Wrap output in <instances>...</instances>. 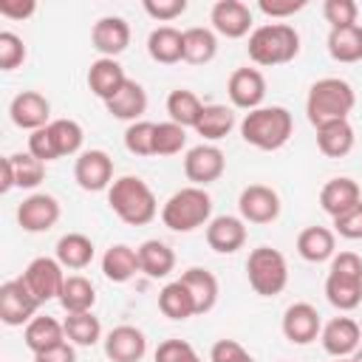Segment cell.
<instances>
[{
    "label": "cell",
    "mask_w": 362,
    "mask_h": 362,
    "mask_svg": "<svg viewBox=\"0 0 362 362\" xmlns=\"http://www.w3.org/2000/svg\"><path fill=\"white\" fill-rule=\"evenodd\" d=\"M96 249H93V240L82 232H68L57 240V249H54V257L62 263V269H71V272H79L85 266H90Z\"/></svg>",
    "instance_id": "31"
},
{
    "label": "cell",
    "mask_w": 362,
    "mask_h": 362,
    "mask_svg": "<svg viewBox=\"0 0 362 362\" xmlns=\"http://www.w3.org/2000/svg\"><path fill=\"white\" fill-rule=\"evenodd\" d=\"M65 337L71 345L76 348H90L102 339V322L99 317H93V311H85V314H68L65 317Z\"/></svg>",
    "instance_id": "39"
},
{
    "label": "cell",
    "mask_w": 362,
    "mask_h": 362,
    "mask_svg": "<svg viewBox=\"0 0 362 362\" xmlns=\"http://www.w3.org/2000/svg\"><path fill=\"white\" fill-rule=\"evenodd\" d=\"M136 252H139V269L150 280H164V277L173 274V269H175V252L164 240L150 238Z\"/></svg>",
    "instance_id": "29"
},
{
    "label": "cell",
    "mask_w": 362,
    "mask_h": 362,
    "mask_svg": "<svg viewBox=\"0 0 362 362\" xmlns=\"http://www.w3.org/2000/svg\"><path fill=\"white\" fill-rule=\"evenodd\" d=\"M45 178V164L40 158H34L28 150L25 153H11L3 158V184L0 189L8 192L14 187L20 189H34L40 187Z\"/></svg>",
    "instance_id": "20"
},
{
    "label": "cell",
    "mask_w": 362,
    "mask_h": 362,
    "mask_svg": "<svg viewBox=\"0 0 362 362\" xmlns=\"http://www.w3.org/2000/svg\"><path fill=\"white\" fill-rule=\"evenodd\" d=\"M322 17L331 28H345V25H356L359 17V6L354 0H325L322 3Z\"/></svg>",
    "instance_id": "44"
},
{
    "label": "cell",
    "mask_w": 362,
    "mask_h": 362,
    "mask_svg": "<svg viewBox=\"0 0 362 362\" xmlns=\"http://www.w3.org/2000/svg\"><path fill=\"white\" fill-rule=\"evenodd\" d=\"M354 127L348 119H337V122H325L317 127V147L322 156L328 158H345L354 150Z\"/></svg>",
    "instance_id": "30"
},
{
    "label": "cell",
    "mask_w": 362,
    "mask_h": 362,
    "mask_svg": "<svg viewBox=\"0 0 362 362\" xmlns=\"http://www.w3.org/2000/svg\"><path fill=\"white\" fill-rule=\"evenodd\" d=\"M90 45L99 51V57H107V59H116L119 54L127 51L130 45V25L124 17H116V14H107V17H99L90 28Z\"/></svg>",
    "instance_id": "19"
},
{
    "label": "cell",
    "mask_w": 362,
    "mask_h": 362,
    "mask_svg": "<svg viewBox=\"0 0 362 362\" xmlns=\"http://www.w3.org/2000/svg\"><path fill=\"white\" fill-rule=\"evenodd\" d=\"M325 300L337 311H354L362 303V257L356 252H339L331 257L325 277Z\"/></svg>",
    "instance_id": "6"
},
{
    "label": "cell",
    "mask_w": 362,
    "mask_h": 362,
    "mask_svg": "<svg viewBox=\"0 0 362 362\" xmlns=\"http://www.w3.org/2000/svg\"><path fill=\"white\" fill-rule=\"evenodd\" d=\"M218 54V37L212 28L192 25L184 28V62L189 65H206Z\"/></svg>",
    "instance_id": "37"
},
{
    "label": "cell",
    "mask_w": 362,
    "mask_h": 362,
    "mask_svg": "<svg viewBox=\"0 0 362 362\" xmlns=\"http://www.w3.org/2000/svg\"><path fill=\"white\" fill-rule=\"evenodd\" d=\"M158 311L167 320H175V322H184V320L195 317V303H192V297H189V291L181 280H173L158 291Z\"/></svg>",
    "instance_id": "38"
},
{
    "label": "cell",
    "mask_w": 362,
    "mask_h": 362,
    "mask_svg": "<svg viewBox=\"0 0 362 362\" xmlns=\"http://www.w3.org/2000/svg\"><path fill=\"white\" fill-rule=\"evenodd\" d=\"M34 362H76V345H71L68 339L42 351V354H34Z\"/></svg>",
    "instance_id": "53"
},
{
    "label": "cell",
    "mask_w": 362,
    "mask_h": 362,
    "mask_svg": "<svg viewBox=\"0 0 362 362\" xmlns=\"http://www.w3.org/2000/svg\"><path fill=\"white\" fill-rule=\"evenodd\" d=\"M257 8L272 20H286L305 8V0H257Z\"/></svg>",
    "instance_id": "51"
},
{
    "label": "cell",
    "mask_w": 362,
    "mask_h": 362,
    "mask_svg": "<svg viewBox=\"0 0 362 362\" xmlns=\"http://www.w3.org/2000/svg\"><path fill=\"white\" fill-rule=\"evenodd\" d=\"M334 362H354V359H351V356H348V359H334Z\"/></svg>",
    "instance_id": "55"
},
{
    "label": "cell",
    "mask_w": 362,
    "mask_h": 362,
    "mask_svg": "<svg viewBox=\"0 0 362 362\" xmlns=\"http://www.w3.org/2000/svg\"><path fill=\"white\" fill-rule=\"evenodd\" d=\"M25 62V42L14 31H0V71H14Z\"/></svg>",
    "instance_id": "45"
},
{
    "label": "cell",
    "mask_w": 362,
    "mask_h": 362,
    "mask_svg": "<svg viewBox=\"0 0 362 362\" xmlns=\"http://www.w3.org/2000/svg\"><path fill=\"white\" fill-rule=\"evenodd\" d=\"M331 221H334V235H339L345 240H362V201Z\"/></svg>",
    "instance_id": "47"
},
{
    "label": "cell",
    "mask_w": 362,
    "mask_h": 362,
    "mask_svg": "<svg viewBox=\"0 0 362 362\" xmlns=\"http://www.w3.org/2000/svg\"><path fill=\"white\" fill-rule=\"evenodd\" d=\"M212 31L226 40H240L252 34V8L240 0H218L209 11Z\"/></svg>",
    "instance_id": "15"
},
{
    "label": "cell",
    "mask_w": 362,
    "mask_h": 362,
    "mask_svg": "<svg viewBox=\"0 0 362 362\" xmlns=\"http://www.w3.org/2000/svg\"><path fill=\"white\" fill-rule=\"evenodd\" d=\"M294 133V119L283 105H263L240 119V136L255 150H280Z\"/></svg>",
    "instance_id": "2"
},
{
    "label": "cell",
    "mask_w": 362,
    "mask_h": 362,
    "mask_svg": "<svg viewBox=\"0 0 362 362\" xmlns=\"http://www.w3.org/2000/svg\"><path fill=\"white\" fill-rule=\"evenodd\" d=\"M102 345L110 362H141L147 354V337L136 325H116L105 334Z\"/></svg>",
    "instance_id": "21"
},
{
    "label": "cell",
    "mask_w": 362,
    "mask_h": 362,
    "mask_svg": "<svg viewBox=\"0 0 362 362\" xmlns=\"http://www.w3.org/2000/svg\"><path fill=\"white\" fill-rule=\"evenodd\" d=\"M178 280L187 286V291L195 303V314H209L215 308V303H218V277L209 269L192 266Z\"/></svg>",
    "instance_id": "26"
},
{
    "label": "cell",
    "mask_w": 362,
    "mask_h": 362,
    "mask_svg": "<svg viewBox=\"0 0 362 362\" xmlns=\"http://www.w3.org/2000/svg\"><path fill=\"white\" fill-rule=\"evenodd\" d=\"M246 243V221L238 215H218L206 223V246L218 255H235Z\"/></svg>",
    "instance_id": "22"
},
{
    "label": "cell",
    "mask_w": 362,
    "mask_h": 362,
    "mask_svg": "<svg viewBox=\"0 0 362 362\" xmlns=\"http://www.w3.org/2000/svg\"><path fill=\"white\" fill-rule=\"evenodd\" d=\"M139 252L127 243H113L105 255H102V274L110 283H127L139 274Z\"/></svg>",
    "instance_id": "32"
},
{
    "label": "cell",
    "mask_w": 362,
    "mask_h": 362,
    "mask_svg": "<svg viewBox=\"0 0 362 362\" xmlns=\"http://www.w3.org/2000/svg\"><path fill=\"white\" fill-rule=\"evenodd\" d=\"M226 93H229L232 107H240L246 113L255 107H263L266 76L257 68H238V71H232V76L226 82Z\"/></svg>",
    "instance_id": "17"
},
{
    "label": "cell",
    "mask_w": 362,
    "mask_h": 362,
    "mask_svg": "<svg viewBox=\"0 0 362 362\" xmlns=\"http://www.w3.org/2000/svg\"><path fill=\"white\" fill-rule=\"evenodd\" d=\"M249 59L260 68L286 65L300 54V34L288 23H263L249 34Z\"/></svg>",
    "instance_id": "4"
},
{
    "label": "cell",
    "mask_w": 362,
    "mask_h": 362,
    "mask_svg": "<svg viewBox=\"0 0 362 362\" xmlns=\"http://www.w3.org/2000/svg\"><path fill=\"white\" fill-rule=\"evenodd\" d=\"M8 116L20 130H28V133L54 122L51 119V102L40 90H20L8 105Z\"/></svg>",
    "instance_id": "18"
},
{
    "label": "cell",
    "mask_w": 362,
    "mask_h": 362,
    "mask_svg": "<svg viewBox=\"0 0 362 362\" xmlns=\"http://www.w3.org/2000/svg\"><path fill=\"white\" fill-rule=\"evenodd\" d=\"M212 221V195L204 187H181L161 206V223L173 232H195Z\"/></svg>",
    "instance_id": "5"
},
{
    "label": "cell",
    "mask_w": 362,
    "mask_h": 362,
    "mask_svg": "<svg viewBox=\"0 0 362 362\" xmlns=\"http://www.w3.org/2000/svg\"><path fill=\"white\" fill-rule=\"evenodd\" d=\"M37 11L34 0H0V17L6 20H28Z\"/></svg>",
    "instance_id": "52"
},
{
    "label": "cell",
    "mask_w": 362,
    "mask_h": 362,
    "mask_svg": "<svg viewBox=\"0 0 362 362\" xmlns=\"http://www.w3.org/2000/svg\"><path fill=\"white\" fill-rule=\"evenodd\" d=\"M48 133H51V141H54L59 158H65V156H79V153H82L85 133H82V124H79L76 119H54V122L48 124Z\"/></svg>",
    "instance_id": "40"
},
{
    "label": "cell",
    "mask_w": 362,
    "mask_h": 362,
    "mask_svg": "<svg viewBox=\"0 0 362 362\" xmlns=\"http://www.w3.org/2000/svg\"><path fill=\"white\" fill-rule=\"evenodd\" d=\"M320 342H322V348H325L328 356H334V359H348V356L356 354V348H359V342H362V328H359V322L351 320V317H334V320H328V322L322 325Z\"/></svg>",
    "instance_id": "16"
},
{
    "label": "cell",
    "mask_w": 362,
    "mask_h": 362,
    "mask_svg": "<svg viewBox=\"0 0 362 362\" xmlns=\"http://www.w3.org/2000/svg\"><path fill=\"white\" fill-rule=\"evenodd\" d=\"M124 82H127V74H124V68L119 65V59L99 57V59H93L90 68H88V88H90V93L99 96L102 102L113 99V96L122 90Z\"/></svg>",
    "instance_id": "24"
},
{
    "label": "cell",
    "mask_w": 362,
    "mask_h": 362,
    "mask_svg": "<svg viewBox=\"0 0 362 362\" xmlns=\"http://www.w3.org/2000/svg\"><path fill=\"white\" fill-rule=\"evenodd\" d=\"M351 359H354V362H362V345H359V348H356V354H354V356H351Z\"/></svg>",
    "instance_id": "54"
},
{
    "label": "cell",
    "mask_w": 362,
    "mask_h": 362,
    "mask_svg": "<svg viewBox=\"0 0 362 362\" xmlns=\"http://www.w3.org/2000/svg\"><path fill=\"white\" fill-rule=\"evenodd\" d=\"M209 362H255V356L238 339H218L209 348Z\"/></svg>",
    "instance_id": "48"
},
{
    "label": "cell",
    "mask_w": 362,
    "mask_h": 362,
    "mask_svg": "<svg viewBox=\"0 0 362 362\" xmlns=\"http://www.w3.org/2000/svg\"><path fill=\"white\" fill-rule=\"evenodd\" d=\"M297 255L308 263H325L337 255V235L328 226H305L297 235Z\"/></svg>",
    "instance_id": "25"
},
{
    "label": "cell",
    "mask_w": 362,
    "mask_h": 362,
    "mask_svg": "<svg viewBox=\"0 0 362 362\" xmlns=\"http://www.w3.org/2000/svg\"><path fill=\"white\" fill-rule=\"evenodd\" d=\"M107 206L127 226H147L158 215V201L150 184L139 175H122L107 189Z\"/></svg>",
    "instance_id": "1"
},
{
    "label": "cell",
    "mask_w": 362,
    "mask_h": 362,
    "mask_svg": "<svg viewBox=\"0 0 362 362\" xmlns=\"http://www.w3.org/2000/svg\"><path fill=\"white\" fill-rule=\"evenodd\" d=\"M147 54L158 65H175L184 59V31L173 25H158L147 37Z\"/></svg>",
    "instance_id": "27"
},
{
    "label": "cell",
    "mask_w": 362,
    "mask_h": 362,
    "mask_svg": "<svg viewBox=\"0 0 362 362\" xmlns=\"http://www.w3.org/2000/svg\"><path fill=\"white\" fill-rule=\"evenodd\" d=\"M28 153H31L34 158H40L42 164H48V161H57V158H59V156H57V147H54V141H51L48 124H45V127H40V130H34V133L28 136Z\"/></svg>",
    "instance_id": "50"
},
{
    "label": "cell",
    "mask_w": 362,
    "mask_h": 362,
    "mask_svg": "<svg viewBox=\"0 0 362 362\" xmlns=\"http://www.w3.org/2000/svg\"><path fill=\"white\" fill-rule=\"evenodd\" d=\"M184 147H187V127L170 119L156 124V156H175Z\"/></svg>",
    "instance_id": "43"
},
{
    "label": "cell",
    "mask_w": 362,
    "mask_h": 362,
    "mask_svg": "<svg viewBox=\"0 0 362 362\" xmlns=\"http://www.w3.org/2000/svg\"><path fill=\"white\" fill-rule=\"evenodd\" d=\"M105 110L113 116V119H122V122H139L141 113L147 110V90L136 82V79H127L122 85V90L105 102Z\"/></svg>",
    "instance_id": "28"
},
{
    "label": "cell",
    "mask_w": 362,
    "mask_h": 362,
    "mask_svg": "<svg viewBox=\"0 0 362 362\" xmlns=\"http://www.w3.org/2000/svg\"><path fill=\"white\" fill-rule=\"evenodd\" d=\"M20 277L25 280V286L40 303H48V300H59V291L68 274L57 257H34Z\"/></svg>",
    "instance_id": "10"
},
{
    "label": "cell",
    "mask_w": 362,
    "mask_h": 362,
    "mask_svg": "<svg viewBox=\"0 0 362 362\" xmlns=\"http://www.w3.org/2000/svg\"><path fill=\"white\" fill-rule=\"evenodd\" d=\"M325 48L331 54V59L337 62H359L362 59V25H345V28H331L328 31V40H325Z\"/></svg>",
    "instance_id": "35"
},
{
    "label": "cell",
    "mask_w": 362,
    "mask_h": 362,
    "mask_svg": "<svg viewBox=\"0 0 362 362\" xmlns=\"http://www.w3.org/2000/svg\"><path fill=\"white\" fill-rule=\"evenodd\" d=\"M280 328H283V337L291 345H311L314 339H320L322 320H320V311L311 303H291L283 311Z\"/></svg>",
    "instance_id": "14"
},
{
    "label": "cell",
    "mask_w": 362,
    "mask_h": 362,
    "mask_svg": "<svg viewBox=\"0 0 362 362\" xmlns=\"http://www.w3.org/2000/svg\"><path fill=\"white\" fill-rule=\"evenodd\" d=\"M124 150L130 156H139V158L156 156V122L139 119V122L127 124V130H124Z\"/></svg>",
    "instance_id": "42"
},
{
    "label": "cell",
    "mask_w": 362,
    "mask_h": 362,
    "mask_svg": "<svg viewBox=\"0 0 362 362\" xmlns=\"http://www.w3.org/2000/svg\"><path fill=\"white\" fill-rule=\"evenodd\" d=\"M74 181L85 192L110 189L113 178V158L105 150H82L74 161Z\"/></svg>",
    "instance_id": "11"
},
{
    "label": "cell",
    "mask_w": 362,
    "mask_h": 362,
    "mask_svg": "<svg viewBox=\"0 0 362 362\" xmlns=\"http://www.w3.org/2000/svg\"><path fill=\"white\" fill-rule=\"evenodd\" d=\"M153 359L156 362H201V356L195 354V348L187 339H164L156 348Z\"/></svg>",
    "instance_id": "46"
},
{
    "label": "cell",
    "mask_w": 362,
    "mask_h": 362,
    "mask_svg": "<svg viewBox=\"0 0 362 362\" xmlns=\"http://www.w3.org/2000/svg\"><path fill=\"white\" fill-rule=\"evenodd\" d=\"M359 187H362V184H359Z\"/></svg>",
    "instance_id": "57"
},
{
    "label": "cell",
    "mask_w": 362,
    "mask_h": 362,
    "mask_svg": "<svg viewBox=\"0 0 362 362\" xmlns=\"http://www.w3.org/2000/svg\"><path fill=\"white\" fill-rule=\"evenodd\" d=\"M280 209H283V204H280L277 189H272L266 184H249L238 195V212L246 223H257V226L274 223L280 218Z\"/></svg>",
    "instance_id": "9"
},
{
    "label": "cell",
    "mask_w": 362,
    "mask_h": 362,
    "mask_svg": "<svg viewBox=\"0 0 362 362\" xmlns=\"http://www.w3.org/2000/svg\"><path fill=\"white\" fill-rule=\"evenodd\" d=\"M59 305L65 308V314H85L93 311L96 305V288L85 274H68L65 286L59 291Z\"/></svg>",
    "instance_id": "34"
},
{
    "label": "cell",
    "mask_w": 362,
    "mask_h": 362,
    "mask_svg": "<svg viewBox=\"0 0 362 362\" xmlns=\"http://www.w3.org/2000/svg\"><path fill=\"white\" fill-rule=\"evenodd\" d=\"M359 201H362V187H359V181H354V178H348V175H337V178L325 181L322 189H320V206H322V212H328L331 218L348 212V209L356 206Z\"/></svg>",
    "instance_id": "23"
},
{
    "label": "cell",
    "mask_w": 362,
    "mask_h": 362,
    "mask_svg": "<svg viewBox=\"0 0 362 362\" xmlns=\"http://www.w3.org/2000/svg\"><path fill=\"white\" fill-rule=\"evenodd\" d=\"M201 110H204V105H201V99H198L192 90H187V88L170 90V96H167L170 122H175V124H181V127H195Z\"/></svg>",
    "instance_id": "41"
},
{
    "label": "cell",
    "mask_w": 362,
    "mask_h": 362,
    "mask_svg": "<svg viewBox=\"0 0 362 362\" xmlns=\"http://www.w3.org/2000/svg\"><path fill=\"white\" fill-rule=\"evenodd\" d=\"M235 127V110L226 105H204L198 122H195V133L204 136L206 141H221L232 133Z\"/></svg>",
    "instance_id": "36"
},
{
    "label": "cell",
    "mask_w": 362,
    "mask_h": 362,
    "mask_svg": "<svg viewBox=\"0 0 362 362\" xmlns=\"http://www.w3.org/2000/svg\"><path fill=\"white\" fill-rule=\"evenodd\" d=\"M65 339H68L65 337V325L59 320H54V317H45V314L34 317L23 328V342H25V348L31 354H42V351H48V348H54V345H59Z\"/></svg>",
    "instance_id": "33"
},
{
    "label": "cell",
    "mask_w": 362,
    "mask_h": 362,
    "mask_svg": "<svg viewBox=\"0 0 362 362\" xmlns=\"http://www.w3.org/2000/svg\"><path fill=\"white\" fill-rule=\"evenodd\" d=\"M59 215H62L59 201L48 192H34V195L23 198V204L17 206V223L23 232H31V235L54 229Z\"/></svg>",
    "instance_id": "13"
},
{
    "label": "cell",
    "mask_w": 362,
    "mask_h": 362,
    "mask_svg": "<svg viewBox=\"0 0 362 362\" xmlns=\"http://www.w3.org/2000/svg\"><path fill=\"white\" fill-rule=\"evenodd\" d=\"M223 170H226V158L223 150L215 144H195L184 156V175L187 181H192V187H206L218 181Z\"/></svg>",
    "instance_id": "12"
},
{
    "label": "cell",
    "mask_w": 362,
    "mask_h": 362,
    "mask_svg": "<svg viewBox=\"0 0 362 362\" xmlns=\"http://www.w3.org/2000/svg\"><path fill=\"white\" fill-rule=\"evenodd\" d=\"M356 105V90L342 76H322L308 88L305 96V116L314 127L337 119H348Z\"/></svg>",
    "instance_id": "3"
},
{
    "label": "cell",
    "mask_w": 362,
    "mask_h": 362,
    "mask_svg": "<svg viewBox=\"0 0 362 362\" xmlns=\"http://www.w3.org/2000/svg\"><path fill=\"white\" fill-rule=\"evenodd\" d=\"M42 303L31 294V288L25 286L23 277H14V280H6L0 286V320L11 328L17 325H28L34 317H37V308Z\"/></svg>",
    "instance_id": "8"
},
{
    "label": "cell",
    "mask_w": 362,
    "mask_h": 362,
    "mask_svg": "<svg viewBox=\"0 0 362 362\" xmlns=\"http://www.w3.org/2000/svg\"><path fill=\"white\" fill-rule=\"evenodd\" d=\"M246 280L255 294L260 297H277L288 286V263L280 249L274 246H257L246 257Z\"/></svg>",
    "instance_id": "7"
},
{
    "label": "cell",
    "mask_w": 362,
    "mask_h": 362,
    "mask_svg": "<svg viewBox=\"0 0 362 362\" xmlns=\"http://www.w3.org/2000/svg\"><path fill=\"white\" fill-rule=\"evenodd\" d=\"M359 328H362V320H359Z\"/></svg>",
    "instance_id": "56"
},
{
    "label": "cell",
    "mask_w": 362,
    "mask_h": 362,
    "mask_svg": "<svg viewBox=\"0 0 362 362\" xmlns=\"http://www.w3.org/2000/svg\"><path fill=\"white\" fill-rule=\"evenodd\" d=\"M144 11L156 23H173L187 11V0H144Z\"/></svg>",
    "instance_id": "49"
}]
</instances>
